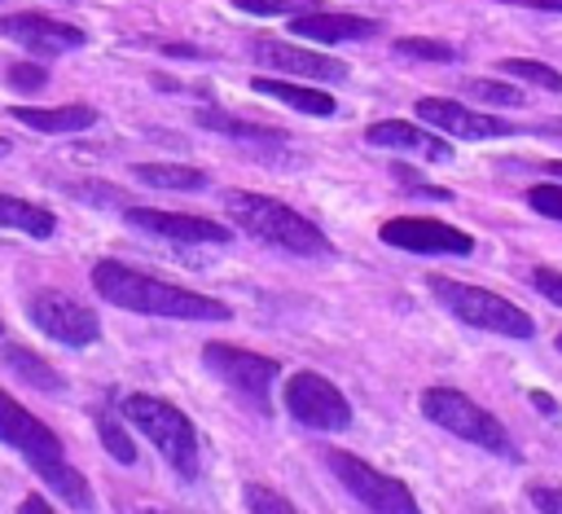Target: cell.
Here are the masks:
<instances>
[{
    "mask_svg": "<svg viewBox=\"0 0 562 514\" xmlns=\"http://www.w3.org/2000/svg\"><path fill=\"white\" fill-rule=\"evenodd\" d=\"M92 286L105 303L114 308H127V312H140V316H162V321H228V303L211 299V294H198V290H184V286H171V281H158L140 268H127L119 259H101L92 264Z\"/></svg>",
    "mask_w": 562,
    "mask_h": 514,
    "instance_id": "cell-1",
    "label": "cell"
},
{
    "mask_svg": "<svg viewBox=\"0 0 562 514\" xmlns=\"http://www.w3.org/2000/svg\"><path fill=\"white\" fill-rule=\"evenodd\" d=\"M0 444L18 448V452L26 457V466H35V474H40L61 501H70L75 510L92 514L97 501H92V492H88V479L66 461L61 439H57L40 417H31L9 391H0Z\"/></svg>",
    "mask_w": 562,
    "mask_h": 514,
    "instance_id": "cell-2",
    "label": "cell"
},
{
    "mask_svg": "<svg viewBox=\"0 0 562 514\" xmlns=\"http://www.w3.org/2000/svg\"><path fill=\"white\" fill-rule=\"evenodd\" d=\"M224 211L233 215V224L241 233H250L255 242L263 246H277L285 255H303V259H316V255H329V237L307 220L299 215L294 206H285L281 198H268V193H250V189H228L224 193Z\"/></svg>",
    "mask_w": 562,
    "mask_h": 514,
    "instance_id": "cell-3",
    "label": "cell"
},
{
    "mask_svg": "<svg viewBox=\"0 0 562 514\" xmlns=\"http://www.w3.org/2000/svg\"><path fill=\"white\" fill-rule=\"evenodd\" d=\"M426 286L461 325H474V329H487V334H505V338H531L536 334V321L518 303H509V299H501V294H492V290H483L474 281H457V277L430 272Z\"/></svg>",
    "mask_w": 562,
    "mask_h": 514,
    "instance_id": "cell-4",
    "label": "cell"
},
{
    "mask_svg": "<svg viewBox=\"0 0 562 514\" xmlns=\"http://www.w3.org/2000/svg\"><path fill=\"white\" fill-rule=\"evenodd\" d=\"M123 417L132 426H140V435L154 439V448L167 457V466L176 474H184V479L198 474V431L176 404L136 391V395H123Z\"/></svg>",
    "mask_w": 562,
    "mask_h": 514,
    "instance_id": "cell-5",
    "label": "cell"
},
{
    "mask_svg": "<svg viewBox=\"0 0 562 514\" xmlns=\"http://www.w3.org/2000/svg\"><path fill=\"white\" fill-rule=\"evenodd\" d=\"M422 413L443 426L448 435L483 448V452H496V457H514V439L509 431L496 422V413H487L483 404H474L465 391L457 387H426L422 391Z\"/></svg>",
    "mask_w": 562,
    "mask_h": 514,
    "instance_id": "cell-6",
    "label": "cell"
},
{
    "mask_svg": "<svg viewBox=\"0 0 562 514\" xmlns=\"http://www.w3.org/2000/svg\"><path fill=\"white\" fill-rule=\"evenodd\" d=\"M325 466L338 474V483L369 510V514H422L417 496L408 492L404 479L395 474H382L378 466H369L364 457H351L342 448H329L325 452Z\"/></svg>",
    "mask_w": 562,
    "mask_h": 514,
    "instance_id": "cell-7",
    "label": "cell"
},
{
    "mask_svg": "<svg viewBox=\"0 0 562 514\" xmlns=\"http://www.w3.org/2000/svg\"><path fill=\"white\" fill-rule=\"evenodd\" d=\"M202 365L228 391H237L241 400H250L255 409H268V387L281 373V365L272 356H259V351H246V347H233V343H206L202 347Z\"/></svg>",
    "mask_w": 562,
    "mask_h": 514,
    "instance_id": "cell-8",
    "label": "cell"
},
{
    "mask_svg": "<svg viewBox=\"0 0 562 514\" xmlns=\"http://www.w3.org/2000/svg\"><path fill=\"white\" fill-rule=\"evenodd\" d=\"M281 400H285L290 417L303 422V426H312V431H347L351 426V400L329 378H321L312 369L290 373Z\"/></svg>",
    "mask_w": 562,
    "mask_h": 514,
    "instance_id": "cell-9",
    "label": "cell"
},
{
    "mask_svg": "<svg viewBox=\"0 0 562 514\" xmlns=\"http://www.w3.org/2000/svg\"><path fill=\"white\" fill-rule=\"evenodd\" d=\"M26 316H31L35 329H44L48 338H57V343H66V347H88V343H97V334H101L97 312H92L88 303L70 299V294H61V290H40V294H31V299H26Z\"/></svg>",
    "mask_w": 562,
    "mask_h": 514,
    "instance_id": "cell-10",
    "label": "cell"
},
{
    "mask_svg": "<svg viewBox=\"0 0 562 514\" xmlns=\"http://www.w3.org/2000/svg\"><path fill=\"white\" fill-rule=\"evenodd\" d=\"M378 233L386 246L408 250V255H470L474 250V237L465 228L430 220V215H395Z\"/></svg>",
    "mask_w": 562,
    "mask_h": 514,
    "instance_id": "cell-11",
    "label": "cell"
},
{
    "mask_svg": "<svg viewBox=\"0 0 562 514\" xmlns=\"http://www.w3.org/2000/svg\"><path fill=\"white\" fill-rule=\"evenodd\" d=\"M123 220L149 237H162V242H176V246H202V242H215V246H228L233 233L215 220H202V215H184V211H158V206H132L123 211Z\"/></svg>",
    "mask_w": 562,
    "mask_h": 514,
    "instance_id": "cell-12",
    "label": "cell"
},
{
    "mask_svg": "<svg viewBox=\"0 0 562 514\" xmlns=\"http://www.w3.org/2000/svg\"><path fill=\"white\" fill-rule=\"evenodd\" d=\"M0 35L13 40V44H22V48L35 53V57H57V53H70V48H83V44H88V35H83L79 26L57 22V18H48V13H35V9H26V13H4V18H0Z\"/></svg>",
    "mask_w": 562,
    "mask_h": 514,
    "instance_id": "cell-13",
    "label": "cell"
},
{
    "mask_svg": "<svg viewBox=\"0 0 562 514\" xmlns=\"http://www.w3.org/2000/svg\"><path fill=\"white\" fill-rule=\"evenodd\" d=\"M417 119L457 136V141H492V136H509L514 123L509 119H496V114H483V110H470L461 101H448V97H417Z\"/></svg>",
    "mask_w": 562,
    "mask_h": 514,
    "instance_id": "cell-14",
    "label": "cell"
},
{
    "mask_svg": "<svg viewBox=\"0 0 562 514\" xmlns=\"http://www.w3.org/2000/svg\"><path fill=\"white\" fill-rule=\"evenodd\" d=\"M255 62L281 75H299V79H347V62L303 48V44H281V40H255Z\"/></svg>",
    "mask_w": 562,
    "mask_h": 514,
    "instance_id": "cell-15",
    "label": "cell"
},
{
    "mask_svg": "<svg viewBox=\"0 0 562 514\" xmlns=\"http://www.w3.org/2000/svg\"><path fill=\"white\" fill-rule=\"evenodd\" d=\"M290 31L299 40H316V44H342V40H369L378 35L373 18H356V13H334V9H307L290 18Z\"/></svg>",
    "mask_w": 562,
    "mask_h": 514,
    "instance_id": "cell-16",
    "label": "cell"
},
{
    "mask_svg": "<svg viewBox=\"0 0 562 514\" xmlns=\"http://www.w3.org/2000/svg\"><path fill=\"white\" fill-rule=\"evenodd\" d=\"M364 141H369V145H378V149H404V154H422V158H430V163H448V158H452V145H448V141H439V136H430L426 127L404 123V119H382V123H369Z\"/></svg>",
    "mask_w": 562,
    "mask_h": 514,
    "instance_id": "cell-17",
    "label": "cell"
},
{
    "mask_svg": "<svg viewBox=\"0 0 562 514\" xmlns=\"http://www.w3.org/2000/svg\"><path fill=\"white\" fill-rule=\"evenodd\" d=\"M18 123H26V127H35V132H83V127H92L101 114L92 110V105H83V101H75V105H13L9 110Z\"/></svg>",
    "mask_w": 562,
    "mask_h": 514,
    "instance_id": "cell-18",
    "label": "cell"
},
{
    "mask_svg": "<svg viewBox=\"0 0 562 514\" xmlns=\"http://www.w3.org/2000/svg\"><path fill=\"white\" fill-rule=\"evenodd\" d=\"M255 92L277 97V101H285L290 110H299V114H316V119H329V114L338 110V101H334L329 92L307 88V83H294V79H268V75H259V79H255Z\"/></svg>",
    "mask_w": 562,
    "mask_h": 514,
    "instance_id": "cell-19",
    "label": "cell"
},
{
    "mask_svg": "<svg viewBox=\"0 0 562 514\" xmlns=\"http://www.w3.org/2000/svg\"><path fill=\"white\" fill-rule=\"evenodd\" d=\"M202 127H211V132H220V136H233V141H259V145H281L285 141V132H277V127H263V123H250V119H237V114H228V110H198L193 114Z\"/></svg>",
    "mask_w": 562,
    "mask_h": 514,
    "instance_id": "cell-20",
    "label": "cell"
},
{
    "mask_svg": "<svg viewBox=\"0 0 562 514\" xmlns=\"http://www.w3.org/2000/svg\"><path fill=\"white\" fill-rule=\"evenodd\" d=\"M0 228H22L31 237H53L57 220L48 206H35L26 198H13V193H0Z\"/></svg>",
    "mask_w": 562,
    "mask_h": 514,
    "instance_id": "cell-21",
    "label": "cell"
},
{
    "mask_svg": "<svg viewBox=\"0 0 562 514\" xmlns=\"http://www.w3.org/2000/svg\"><path fill=\"white\" fill-rule=\"evenodd\" d=\"M132 176L154 189H184V193L206 189V171L184 167V163H140V167H132Z\"/></svg>",
    "mask_w": 562,
    "mask_h": 514,
    "instance_id": "cell-22",
    "label": "cell"
},
{
    "mask_svg": "<svg viewBox=\"0 0 562 514\" xmlns=\"http://www.w3.org/2000/svg\"><path fill=\"white\" fill-rule=\"evenodd\" d=\"M4 365H9L22 382H31V387H40V391H61V387H66L61 373H57L48 360H40L35 351H26V347H18V343L4 347Z\"/></svg>",
    "mask_w": 562,
    "mask_h": 514,
    "instance_id": "cell-23",
    "label": "cell"
},
{
    "mask_svg": "<svg viewBox=\"0 0 562 514\" xmlns=\"http://www.w3.org/2000/svg\"><path fill=\"white\" fill-rule=\"evenodd\" d=\"M496 70L509 75V79H527V83H536V88L562 92V70H553V66H544V62H531V57H501Z\"/></svg>",
    "mask_w": 562,
    "mask_h": 514,
    "instance_id": "cell-24",
    "label": "cell"
},
{
    "mask_svg": "<svg viewBox=\"0 0 562 514\" xmlns=\"http://www.w3.org/2000/svg\"><path fill=\"white\" fill-rule=\"evenodd\" d=\"M97 439L105 444V452H110L119 466H132V461H136V444H132V435L123 431V422H119V417L97 413Z\"/></svg>",
    "mask_w": 562,
    "mask_h": 514,
    "instance_id": "cell-25",
    "label": "cell"
},
{
    "mask_svg": "<svg viewBox=\"0 0 562 514\" xmlns=\"http://www.w3.org/2000/svg\"><path fill=\"white\" fill-rule=\"evenodd\" d=\"M395 53H400V57H417V62H457V48H452V44L426 40V35H404V40H395Z\"/></svg>",
    "mask_w": 562,
    "mask_h": 514,
    "instance_id": "cell-26",
    "label": "cell"
},
{
    "mask_svg": "<svg viewBox=\"0 0 562 514\" xmlns=\"http://www.w3.org/2000/svg\"><path fill=\"white\" fill-rule=\"evenodd\" d=\"M465 92L474 101H487V105H522V92L514 83H501V79H465Z\"/></svg>",
    "mask_w": 562,
    "mask_h": 514,
    "instance_id": "cell-27",
    "label": "cell"
},
{
    "mask_svg": "<svg viewBox=\"0 0 562 514\" xmlns=\"http://www.w3.org/2000/svg\"><path fill=\"white\" fill-rule=\"evenodd\" d=\"M233 4L255 18H294V13L316 9V0H233Z\"/></svg>",
    "mask_w": 562,
    "mask_h": 514,
    "instance_id": "cell-28",
    "label": "cell"
},
{
    "mask_svg": "<svg viewBox=\"0 0 562 514\" xmlns=\"http://www.w3.org/2000/svg\"><path fill=\"white\" fill-rule=\"evenodd\" d=\"M241 492H246V505H250V514H294V505H290L281 492L263 488V483H246Z\"/></svg>",
    "mask_w": 562,
    "mask_h": 514,
    "instance_id": "cell-29",
    "label": "cell"
},
{
    "mask_svg": "<svg viewBox=\"0 0 562 514\" xmlns=\"http://www.w3.org/2000/svg\"><path fill=\"white\" fill-rule=\"evenodd\" d=\"M527 206L549 215V220H562V185H531L527 189Z\"/></svg>",
    "mask_w": 562,
    "mask_h": 514,
    "instance_id": "cell-30",
    "label": "cell"
},
{
    "mask_svg": "<svg viewBox=\"0 0 562 514\" xmlns=\"http://www.w3.org/2000/svg\"><path fill=\"white\" fill-rule=\"evenodd\" d=\"M527 501H531L540 514H562V483L536 479V483H527Z\"/></svg>",
    "mask_w": 562,
    "mask_h": 514,
    "instance_id": "cell-31",
    "label": "cell"
},
{
    "mask_svg": "<svg viewBox=\"0 0 562 514\" xmlns=\"http://www.w3.org/2000/svg\"><path fill=\"white\" fill-rule=\"evenodd\" d=\"M9 83H13L18 92H40V88L48 83V75H44V66H35V62H13V66H9Z\"/></svg>",
    "mask_w": 562,
    "mask_h": 514,
    "instance_id": "cell-32",
    "label": "cell"
},
{
    "mask_svg": "<svg viewBox=\"0 0 562 514\" xmlns=\"http://www.w3.org/2000/svg\"><path fill=\"white\" fill-rule=\"evenodd\" d=\"M391 176H395V180H400L404 189H413V193H422V198H439V202L448 198V189H439V185H426V180H417V171H408L404 163H395V167H391Z\"/></svg>",
    "mask_w": 562,
    "mask_h": 514,
    "instance_id": "cell-33",
    "label": "cell"
},
{
    "mask_svg": "<svg viewBox=\"0 0 562 514\" xmlns=\"http://www.w3.org/2000/svg\"><path fill=\"white\" fill-rule=\"evenodd\" d=\"M531 286H536L549 303L562 308V272H558V268H531Z\"/></svg>",
    "mask_w": 562,
    "mask_h": 514,
    "instance_id": "cell-34",
    "label": "cell"
},
{
    "mask_svg": "<svg viewBox=\"0 0 562 514\" xmlns=\"http://www.w3.org/2000/svg\"><path fill=\"white\" fill-rule=\"evenodd\" d=\"M505 4H522V9H540V13H562V0H505Z\"/></svg>",
    "mask_w": 562,
    "mask_h": 514,
    "instance_id": "cell-35",
    "label": "cell"
},
{
    "mask_svg": "<svg viewBox=\"0 0 562 514\" xmlns=\"http://www.w3.org/2000/svg\"><path fill=\"white\" fill-rule=\"evenodd\" d=\"M18 514H53V510H48V501H44V496H26V501L18 505Z\"/></svg>",
    "mask_w": 562,
    "mask_h": 514,
    "instance_id": "cell-36",
    "label": "cell"
},
{
    "mask_svg": "<svg viewBox=\"0 0 562 514\" xmlns=\"http://www.w3.org/2000/svg\"><path fill=\"white\" fill-rule=\"evenodd\" d=\"M531 404H536V409H544V413H553V400H549V395H540V391L531 395Z\"/></svg>",
    "mask_w": 562,
    "mask_h": 514,
    "instance_id": "cell-37",
    "label": "cell"
},
{
    "mask_svg": "<svg viewBox=\"0 0 562 514\" xmlns=\"http://www.w3.org/2000/svg\"><path fill=\"white\" fill-rule=\"evenodd\" d=\"M544 171H549V176H562V163H549Z\"/></svg>",
    "mask_w": 562,
    "mask_h": 514,
    "instance_id": "cell-38",
    "label": "cell"
},
{
    "mask_svg": "<svg viewBox=\"0 0 562 514\" xmlns=\"http://www.w3.org/2000/svg\"><path fill=\"white\" fill-rule=\"evenodd\" d=\"M4 154H9V141H4V136H0V158H4Z\"/></svg>",
    "mask_w": 562,
    "mask_h": 514,
    "instance_id": "cell-39",
    "label": "cell"
},
{
    "mask_svg": "<svg viewBox=\"0 0 562 514\" xmlns=\"http://www.w3.org/2000/svg\"><path fill=\"white\" fill-rule=\"evenodd\" d=\"M558 351H562V334H558Z\"/></svg>",
    "mask_w": 562,
    "mask_h": 514,
    "instance_id": "cell-40",
    "label": "cell"
},
{
    "mask_svg": "<svg viewBox=\"0 0 562 514\" xmlns=\"http://www.w3.org/2000/svg\"><path fill=\"white\" fill-rule=\"evenodd\" d=\"M483 514H501V510H483Z\"/></svg>",
    "mask_w": 562,
    "mask_h": 514,
    "instance_id": "cell-41",
    "label": "cell"
}]
</instances>
